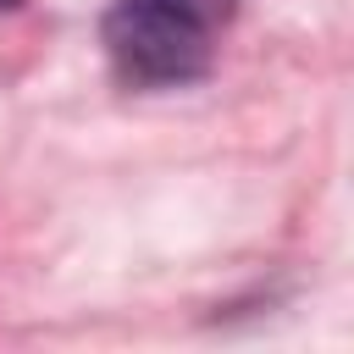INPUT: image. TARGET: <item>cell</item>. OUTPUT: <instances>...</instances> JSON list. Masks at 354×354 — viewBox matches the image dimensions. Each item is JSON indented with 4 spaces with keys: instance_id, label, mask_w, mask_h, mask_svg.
<instances>
[{
    "instance_id": "obj_1",
    "label": "cell",
    "mask_w": 354,
    "mask_h": 354,
    "mask_svg": "<svg viewBox=\"0 0 354 354\" xmlns=\"http://www.w3.org/2000/svg\"><path fill=\"white\" fill-rule=\"evenodd\" d=\"M232 0H111L100 22L105 61L127 88H183L216 66Z\"/></svg>"
},
{
    "instance_id": "obj_2",
    "label": "cell",
    "mask_w": 354,
    "mask_h": 354,
    "mask_svg": "<svg viewBox=\"0 0 354 354\" xmlns=\"http://www.w3.org/2000/svg\"><path fill=\"white\" fill-rule=\"evenodd\" d=\"M17 6H22V0H0V11H17Z\"/></svg>"
}]
</instances>
